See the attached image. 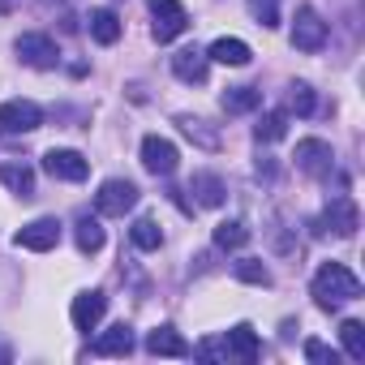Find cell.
Returning <instances> with one entry per match:
<instances>
[{"mask_svg":"<svg viewBox=\"0 0 365 365\" xmlns=\"http://www.w3.org/2000/svg\"><path fill=\"white\" fill-rule=\"evenodd\" d=\"M305 356H309V361H327V365H335V361H339V352H335V348H327L322 339H305Z\"/></svg>","mask_w":365,"mask_h":365,"instance_id":"obj_31","label":"cell"},{"mask_svg":"<svg viewBox=\"0 0 365 365\" xmlns=\"http://www.w3.org/2000/svg\"><path fill=\"white\" fill-rule=\"evenodd\" d=\"M43 172L48 176H56V180H86L91 176V159L86 155H78V150H48L43 155Z\"/></svg>","mask_w":365,"mask_h":365,"instance_id":"obj_9","label":"cell"},{"mask_svg":"<svg viewBox=\"0 0 365 365\" xmlns=\"http://www.w3.org/2000/svg\"><path fill=\"white\" fill-rule=\"evenodd\" d=\"M86 26H91V39L103 43V48H112V43L120 39V18H116V9H91Z\"/></svg>","mask_w":365,"mask_h":365,"instance_id":"obj_19","label":"cell"},{"mask_svg":"<svg viewBox=\"0 0 365 365\" xmlns=\"http://www.w3.org/2000/svg\"><path fill=\"white\" fill-rule=\"evenodd\" d=\"M129 241H133L138 250H146V254H150V250H159V245H163V228H159L155 220H146V215H142V220L129 228Z\"/></svg>","mask_w":365,"mask_h":365,"instance_id":"obj_25","label":"cell"},{"mask_svg":"<svg viewBox=\"0 0 365 365\" xmlns=\"http://www.w3.org/2000/svg\"><path fill=\"white\" fill-rule=\"evenodd\" d=\"M288 103H292L297 116H314V108H318V103H314V91H309L305 82H292V86H288Z\"/></svg>","mask_w":365,"mask_h":365,"instance_id":"obj_30","label":"cell"},{"mask_svg":"<svg viewBox=\"0 0 365 365\" xmlns=\"http://www.w3.org/2000/svg\"><path fill=\"white\" fill-rule=\"evenodd\" d=\"M18 250H31V254H48V250H56V241H61V220H52V215H43V220H31L26 228H18Z\"/></svg>","mask_w":365,"mask_h":365,"instance_id":"obj_8","label":"cell"},{"mask_svg":"<svg viewBox=\"0 0 365 365\" xmlns=\"http://www.w3.org/2000/svg\"><path fill=\"white\" fill-rule=\"evenodd\" d=\"M292 48L297 52H322L327 48V22L314 5H301L297 9V22H292Z\"/></svg>","mask_w":365,"mask_h":365,"instance_id":"obj_4","label":"cell"},{"mask_svg":"<svg viewBox=\"0 0 365 365\" xmlns=\"http://www.w3.org/2000/svg\"><path fill=\"white\" fill-rule=\"evenodd\" d=\"M207 69H211V61H207V52H198V48H180V52L172 56V73H176L180 82H190V86H202V82H207Z\"/></svg>","mask_w":365,"mask_h":365,"instance_id":"obj_13","label":"cell"},{"mask_svg":"<svg viewBox=\"0 0 365 365\" xmlns=\"http://www.w3.org/2000/svg\"><path fill=\"white\" fill-rule=\"evenodd\" d=\"M284 133H288V112H279V108L275 112H262L258 125H254V138L258 142H279Z\"/></svg>","mask_w":365,"mask_h":365,"instance_id":"obj_24","label":"cell"},{"mask_svg":"<svg viewBox=\"0 0 365 365\" xmlns=\"http://www.w3.org/2000/svg\"><path fill=\"white\" fill-rule=\"evenodd\" d=\"M339 344H344V352H348L352 361H365V322L348 318V322L339 327Z\"/></svg>","mask_w":365,"mask_h":365,"instance_id":"obj_26","label":"cell"},{"mask_svg":"<svg viewBox=\"0 0 365 365\" xmlns=\"http://www.w3.org/2000/svg\"><path fill=\"white\" fill-rule=\"evenodd\" d=\"M207 61L241 69V65H250V61H254V52H250V43H245V39H232V35H224V39H215V43L207 48Z\"/></svg>","mask_w":365,"mask_h":365,"instance_id":"obj_14","label":"cell"},{"mask_svg":"<svg viewBox=\"0 0 365 365\" xmlns=\"http://www.w3.org/2000/svg\"><path fill=\"white\" fill-rule=\"evenodd\" d=\"M103 314H108V297H103V292H78L73 305H69L73 331H86V335L103 322Z\"/></svg>","mask_w":365,"mask_h":365,"instance_id":"obj_11","label":"cell"},{"mask_svg":"<svg viewBox=\"0 0 365 365\" xmlns=\"http://www.w3.org/2000/svg\"><path fill=\"white\" fill-rule=\"evenodd\" d=\"M250 241V228L241 224V220H224V224H215V245L220 250H241Z\"/></svg>","mask_w":365,"mask_h":365,"instance_id":"obj_27","label":"cell"},{"mask_svg":"<svg viewBox=\"0 0 365 365\" xmlns=\"http://www.w3.org/2000/svg\"><path fill=\"white\" fill-rule=\"evenodd\" d=\"M95 352H99V356H129V352H133V327H129V322L108 327V331L95 339Z\"/></svg>","mask_w":365,"mask_h":365,"instance_id":"obj_15","label":"cell"},{"mask_svg":"<svg viewBox=\"0 0 365 365\" xmlns=\"http://www.w3.org/2000/svg\"><path fill=\"white\" fill-rule=\"evenodd\" d=\"M146 352H150V356H190V344L180 339L172 327H155V331L146 335Z\"/></svg>","mask_w":365,"mask_h":365,"instance_id":"obj_18","label":"cell"},{"mask_svg":"<svg viewBox=\"0 0 365 365\" xmlns=\"http://www.w3.org/2000/svg\"><path fill=\"white\" fill-rule=\"evenodd\" d=\"M176 125H180V133H185L190 142H198L202 150H220V133H215V129H207V120H202V116H185V112H180V116H176Z\"/></svg>","mask_w":365,"mask_h":365,"instance_id":"obj_22","label":"cell"},{"mask_svg":"<svg viewBox=\"0 0 365 365\" xmlns=\"http://www.w3.org/2000/svg\"><path fill=\"white\" fill-rule=\"evenodd\" d=\"M14 52H18V61H22V65H31V69H52V65L61 61V56H56V43H52V35H39V31H31V35H18Z\"/></svg>","mask_w":365,"mask_h":365,"instance_id":"obj_7","label":"cell"},{"mask_svg":"<svg viewBox=\"0 0 365 365\" xmlns=\"http://www.w3.org/2000/svg\"><path fill=\"white\" fill-rule=\"evenodd\" d=\"M43 125V108L35 99H5L0 103V129L5 133H35Z\"/></svg>","mask_w":365,"mask_h":365,"instance_id":"obj_5","label":"cell"},{"mask_svg":"<svg viewBox=\"0 0 365 365\" xmlns=\"http://www.w3.org/2000/svg\"><path fill=\"white\" fill-rule=\"evenodd\" d=\"M73 241H78L82 254H99L108 237H103V224H99V220H78V224H73Z\"/></svg>","mask_w":365,"mask_h":365,"instance_id":"obj_23","label":"cell"},{"mask_svg":"<svg viewBox=\"0 0 365 365\" xmlns=\"http://www.w3.org/2000/svg\"><path fill=\"white\" fill-rule=\"evenodd\" d=\"M0 185L14 190V194H22V198H31L35 194V172L26 163H0Z\"/></svg>","mask_w":365,"mask_h":365,"instance_id":"obj_21","label":"cell"},{"mask_svg":"<svg viewBox=\"0 0 365 365\" xmlns=\"http://www.w3.org/2000/svg\"><path fill=\"white\" fill-rule=\"evenodd\" d=\"M292 159H297V168H301V172H309V176H327V172H331V163H335V155H331V146H327L322 138H301Z\"/></svg>","mask_w":365,"mask_h":365,"instance_id":"obj_12","label":"cell"},{"mask_svg":"<svg viewBox=\"0 0 365 365\" xmlns=\"http://www.w3.org/2000/svg\"><path fill=\"white\" fill-rule=\"evenodd\" d=\"M356 224H361L356 202H352L348 194H335V198L327 202V211H322V228H327V232H335V237H352V232H356Z\"/></svg>","mask_w":365,"mask_h":365,"instance_id":"obj_10","label":"cell"},{"mask_svg":"<svg viewBox=\"0 0 365 365\" xmlns=\"http://www.w3.org/2000/svg\"><path fill=\"white\" fill-rule=\"evenodd\" d=\"M43 5H56V0H43Z\"/></svg>","mask_w":365,"mask_h":365,"instance_id":"obj_33","label":"cell"},{"mask_svg":"<svg viewBox=\"0 0 365 365\" xmlns=\"http://www.w3.org/2000/svg\"><path fill=\"white\" fill-rule=\"evenodd\" d=\"M133 207H138V185H133V180H125V176L103 180L99 194H95V211L108 215V220H120V215L133 211Z\"/></svg>","mask_w":365,"mask_h":365,"instance_id":"obj_3","label":"cell"},{"mask_svg":"<svg viewBox=\"0 0 365 365\" xmlns=\"http://www.w3.org/2000/svg\"><path fill=\"white\" fill-rule=\"evenodd\" d=\"M224 344H228V356H237V361H258V352H262V339H258V331L250 322L232 327Z\"/></svg>","mask_w":365,"mask_h":365,"instance_id":"obj_16","label":"cell"},{"mask_svg":"<svg viewBox=\"0 0 365 365\" xmlns=\"http://www.w3.org/2000/svg\"><path fill=\"white\" fill-rule=\"evenodd\" d=\"M190 194H198V207H224V198H228L224 180L215 172H194L190 176Z\"/></svg>","mask_w":365,"mask_h":365,"instance_id":"obj_17","label":"cell"},{"mask_svg":"<svg viewBox=\"0 0 365 365\" xmlns=\"http://www.w3.org/2000/svg\"><path fill=\"white\" fill-rule=\"evenodd\" d=\"M245 5H250V14H254L258 26H267V31L279 26V0H245Z\"/></svg>","mask_w":365,"mask_h":365,"instance_id":"obj_29","label":"cell"},{"mask_svg":"<svg viewBox=\"0 0 365 365\" xmlns=\"http://www.w3.org/2000/svg\"><path fill=\"white\" fill-rule=\"evenodd\" d=\"M232 275H237L241 284H258V288L271 284V271H267L262 258H241V262H232Z\"/></svg>","mask_w":365,"mask_h":365,"instance_id":"obj_28","label":"cell"},{"mask_svg":"<svg viewBox=\"0 0 365 365\" xmlns=\"http://www.w3.org/2000/svg\"><path fill=\"white\" fill-rule=\"evenodd\" d=\"M18 9V0H0V14H14Z\"/></svg>","mask_w":365,"mask_h":365,"instance_id":"obj_32","label":"cell"},{"mask_svg":"<svg viewBox=\"0 0 365 365\" xmlns=\"http://www.w3.org/2000/svg\"><path fill=\"white\" fill-rule=\"evenodd\" d=\"M146 9L155 18V26H150L155 43H172V39H180L190 31V14H185L180 0H146Z\"/></svg>","mask_w":365,"mask_h":365,"instance_id":"obj_2","label":"cell"},{"mask_svg":"<svg viewBox=\"0 0 365 365\" xmlns=\"http://www.w3.org/2000/svg\"><path fill=\"white\" fill-rule=\"evenodd\" d=\"M361 297V279L344 267V262H322L314 271V301L322 309H335L344 301H356Z\"/></svg>","mask_w":365,"mask_h":365,"instance_id":"obj_1","label":"cell"},{"mask_svg":"<svg viewBox=\"0 0 365 365\" xmlns=\"http://www.w3.org/2000/svg\"><path fill=\"white\" fill-rule=\"evenodd\" d=\"M176 163H180L176 142H168V138H159V133H146V138H142V168H146V172H155V176H172Z\"/></svg>","mask_w":365,"mask_h":365,"instance_id":"obj_6","label":"cell"},{"mask_svg":"<svg viewBox=\"0 0 365 365\" xmlns=\"http://www.w3.org/2000/svg\"><path fill=\"white\" fill-rule=\"evenodd\" d=\"M220 103H224L228 116H245V112H254V108L262 103V91H258V86H228Z\"/></svg>","mask_w":365,"mask_h":365,"instance_id":"obj_20","label":"cell"}]
</instances>
